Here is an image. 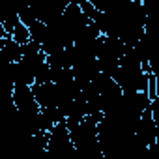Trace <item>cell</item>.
<instances>
[{"instance_id":"9","label":"cell","mask_w":159,"mask_h":159,"mask_svg":"<svg viewBox=\"0 0 159 159\" xmlns=\"http://www.w3.org/2000/svg\"><path fill=\"white\" fill-rule=\"evenodd\" d=\"M0 84L13 86V83H11V64L2 62V60H0Z\"/></svg>"},{"instance_id":"1","label":"cell","mask_w":159,"mask_h":159,"mask_svg":"<svg viewBox=\"0 0 159 159\" xmlns=\"http://www.w3.org/2000/svg\"><path fill=\"white\" fill-rule=\"evenodd\" d=\"M54 159H75V148L69 137V131L66 127V122L56 124L47 133V148H45Z\"/></svg>"},{"instance_id":"4","label":"cell","mask_w":159,"mask_h":159,"mask_svg":"<svg viewBox=\"0 0 159 159\" xmlns=\"http://www.w3.org/2000/svg\"><path fill=\"white\" fill-rule=\"evenodd\" d=\"M67 4H69V0H64V2H54V0H51V2L34 4V6H30V10H32V13L36 15V19L39 23L51 25L52 21H56L64 13V10H66Z\"/></svg>"},{"instance_id":"11","label":"cell","mask_w":159,"mask_h":159,"mask_svg":"<svg viewBox=\"0 0 159 159\" xmlns=\"http://www.w3.org/2000/svg\"><path fill=\"white\" fill-rule=\"evenodd\" d=\"M41 159H54V157H52V155H51V153L45 150V152H43V155H41Z\"/></svg>"},{"instance_id":"10","label":"cell","mask_w":159,"mask_h":159,"mask_svg":"<svg viewBox=\"0 0 159 159\" xmlns=\"http://www.w3.org/2000/svg\"><path fill=\"white\" fill-rule=\"evenodd\" d=\"M146 94H148V99H150V101H155V99H157V77H155V73H150V75H148V88H146Z\"/></svg>"},{"instance_id":"6","label":"cell","mask_w":159,"mask_h":159,"mask_svg":"<svg viewBox=\"0 0 159 159\" xmlns=\"http://www.w3.org/2000/svg\"><path fill=\"white\" fill-rule=\"evenodd\" d=\"M21 45H17L11 38H8L4 41V45L0 47V60L8 62V64H17L21 60Z\"/></svg>"},{"instance_id":"3","label":"cell","mask_w":159,"mask_h":159,"mask_svg":"<svg viewBox=\"0 0 159 159\" xmlns=\"http://www.w3.org/2000/svg\"><path fill=\"white\" fill-rule=\"evenodd\" d=\"M135 135L139 137V140H140L144 146H150V144L157 142V124H155V120H153V116H152V107H148V109L140 114V118H139V122H137Z\"/></svg>"},{"instance_id":"7","label":"cell","mask_w":159,"mask_h":159,"mask_svg":"<svg viewBox=\"0 0 159 159\" xmlns=\"http://www.w3.org/2000/svg\"><path fill=\"white\" fill-rule=\"evenodd\" d=\"M10 38H11V39H13L17 45H25V43H28V41H30V34H28V28H26L25 25H21V21L15 25V28L11 30Z\"/></svg>"},{"instance_id":"2","label":"cell","mask_w":159,"mask_h":159,"mask_svg":"<svg viewBox=\"0 0 159 159\" xmlns=\"http://www.w3.org/2000/svg\"><path fill=\"white\" fill-rule=\"evenodd\" d=\"M32 94L36 98V103L41 109H51V107H60L64 103L62 96H60V90L56 84L52 83H45V84H32Z\"/></svg>"},{"instance_id":"8","label":"cell","mask_w":159,"mask_h":159,"mask_svg":"<svg viewBox=\"0 0 159 159\" xmlns=\"http://www.w3.org/2000/svg\"><path fill=\"white\" fill-rule=\"evenodd\" d=\"M17 17H19V21H21V25H25L26 28H30L38 19H36V15L32 13V10H30V6H26V8H23V10H19L17 11Z\"/></svg>"},{"instance_id":"5","label":"cell","mask_w":159,"mask_h":159,"mask_svg":"<svg viewBox=\"0 0 159 159\" xmlns=\"http://www.w3.org/2000/svg\"><path fill=\"white\" fill-rule=\"evenodd\" d=\"M13 105L19 112H39L30 86H13Z\"/></svg>"}]
</instances>
